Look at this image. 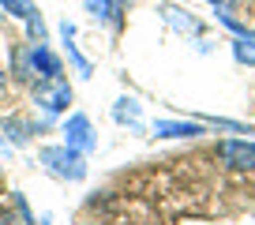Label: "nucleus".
Returning a JSON list of instances; mask_svg holds the SVG:
<instances>
[{
	"label": "nucleus",
	"instance_id": "f257e3e1",
	"mask_svg": "<svg viewBox=\"0 0 255 225\" xmlns=\"http://www.w3.org/2000/svg\"><path fill=\"white\" fill-rule=\"evenodd\" d=\"M218 154H222V161L229 169H255V146H248V143H222L218 146Z\"/></svg>",
	"mask_w": 255,
	"mask_h": 225
},
{
	"label": "nucleus",
	"instance_id": "f03ea898",
	"mask_svg": "<svg viewBox=\"0 0 255 225\" xmlns=\"http://www.w3.org/2000/svg\"><path fill=\"white\" fill-rule=\"evenodd\" d=\"M45 102H53V109H60V102H68V90H38Z\"/></svg>",
	"mask_w": 255,
	"mask_h": 225
},
{
	"label": "nucleus",
	"instance_id": "7ed1b4c3",
	"mask_svg": "<svg viewBox=\"0 0 255 225\" xmlns=\"http://www.w3.org/2000/svg\"><path fill=\"white\" fill-rule=\"evenodd\" d=\"M0 225H19V218H15V214H11V210H8V207H0Z\"/></svg>",
	"mask_w": 255,
	"mask_h": 225
},
{
	"label": "nucleus",
	"instance_id": "20e7f679",
	"mask_svg": "<svg viewBox=\"0 0 255 225\" xmlns=\"http://www.w3.org/2000/svg\"><path fill=\"white\" fill-rule=\"evenodd\" d=\"M214 4H222V8H233V0H214Z\"/></svg>",
	"mask_w": 255,
	"mask_h": 225
}]
</instances>
